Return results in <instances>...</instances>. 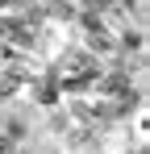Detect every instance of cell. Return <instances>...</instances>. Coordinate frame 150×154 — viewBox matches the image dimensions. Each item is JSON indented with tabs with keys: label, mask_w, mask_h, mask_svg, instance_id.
<instances>
[{
	"label": "cell",
	"mask_w": 150,
	"mask_h": 154,
	"mask_svg": "<svg viewBox=\"0 0 150 154\" xmlns=\"http://www.w3.org/2000/svg\"><path fill=\"white\" fill-rule=\"evenodd\" d=\"M38 25L25 17H0V42H17V46H33Z\"/></svg>",
	"instance_id": "6da1fadb"
},
{
	"label": "cell",
	"mask_w": 150,
	"mask_h": 154,
	"mask_svg": "<svg viewBox=\"0 0 150 154\" xmlns=\"http://www.w3.org/2000/svg\"><path fill=\"white\" fill-rule=\"evenodd\" d=\"M17 88H21V75L17 71H0V100H8Z\"/></svg>",
	"instance_id": "7a4b0ae2"
}]
</instances>
